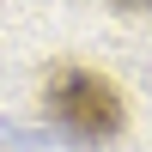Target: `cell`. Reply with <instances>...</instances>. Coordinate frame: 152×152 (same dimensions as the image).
<instances>
[{
    "instance_id": "cell-1",
    "label": "cell",
    "mask_w": 152,
    "mask_h": 152,
    "mask_svg": "<svg viewBox=\"0 0 152 152\" xmlns=\"http://www.w3.org/2000/svg\"><path fill=\"white\" fill-rule=\"evenodd\" d=\"M49 116L79 140H104L122 128V91L91 67H61L49 79Z\"/></svg>"
}]
</instances>
